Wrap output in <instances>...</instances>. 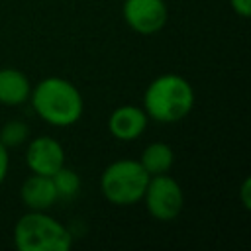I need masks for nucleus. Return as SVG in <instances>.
<instances>
[{
	"label": "nucleus",
	"mask_w": 251,
	"mask_h": 251,
	"mask_svg": "<svg viewBox=\"0 0 251 251\" xmlns=\"http://www.w3.org/2000/svg\"><path fill=\"white\" fill-rule=\"evenodd\" d=\"M25 165L35 175L51 176L65 165V149L55 137L39 135L27 143Z\"/></svg>",
	"instance_id": "obj_7"
},
{
	"label": "nucleus",
	"mask_w": 251,
	"mask_h": 251,
	"mask_svg": "<svg viewBox=\"0 0 251 251\" xmlns=\"http://www.w3.org/2000/svg\"><path fill=\"white\" fill-rule=\"evenodd\" d=\"M149 216L157 222H173L178 218L184 206V194L180 184L169 175H153L145 186L143 198Z\"/></svg>",
	"instance_id": "obj_5"
},
{
	"label": "nucleus",
	"mask_w": 251,
	"mask_h": 251,
	"mask_svg": "<svg viewBox=\"0 0 251 251\" xmlns=\"http://www.w3.org/2000/svg\"><path fill=\"white\" fill-rule=\"evenodd\" d=\"M147 182L149 175L137 159H118L102 171L100 190L110 204L133 206L141 202Z\"/></svg>",
	"instance_id": "obj_4"
},
{
	"label": "nucleus",
	"mask_w": 251,
	"mask_h": 251,
	"mask_svg": "<svg viewBox=\"0 0 251 251\" xmlns=\"http://www.w3.org/2000/svg\"><path fill=\"white\" fill-rule=\"evenodd\" d=\"M14 243L20 251H69L73 233L47 212L27 210L14 226Z\"/></svg>",
	"instance_id": "obj_3"
},
{
	"label": "nucleus",
	"mask_w": 251,
	"mask_h": 251,
	"mask_svg": "<svg viewBox=\"0 0 251 251\" xmlns=\"http://www.w3.org/2000/svg\"><path fill=\"white\" fill-rule=\"evenodd\" d=\"M147 122L149 118L141 106L124 104L112 110L108 118V131L118 141H133L145 133Z\"/></svg>",
	"instance_id": "obj_8"
},
{
	"label": "nucleus",
	"mask_w": 251,
	"mask_h": 251,
	"mask_svg": "<svg viewBox=\"0 0 251 251\" xmlns=\"http://www.w3.org/2000/svg\"><path fill=\"white\" fill-rule=\"evenodd\" d=\"M51 178H53L57 196L63 198V200L75 198V196L78 194V190H80V178H78V175H76L73 169L65 167V165H63L55 175H51Z\"/></svg>",
	"instance_id": "obj_12"
},
{
	"label": "nucleus",
	"mask_w": 251,
	"mask_h": 251,
	"mask_svg": "<svg viewBox=\"0 0 251 251\" xmlns=\"http://www.w3.org/2000/svg\"><path fill=\"white\" fill-rule=\"evenodd\" d=\"M194 98V88L184 76L165 73L147 84L141 108L159 124H175L192 112Z\"/></svg>",
	"instance_id": "obj_2"
},
{
	"label": "nucleus",
	"mask_w": 251,
	"mask_h": 251,
	"mask_svg": "<svg viewBox=\"0 0 251 251\" xmlns=\"http://www.w3.org/2000/svg\"><path fill=\"white\" fill-rule=\"evenodd\" d=\"M20 196L27 210H39V212H47L59 200L53 178L45 175H35V173H31L24 180Z\"/></svg>",
	"instance_id": "obj_9"
},
{
	"label": "nucleus",
	"mask_w": 251,
	"mask_h": 251,
	"mask_svg": "<svg viewBox=\"0 0 251 251\" xmlns=\"http://www.w3.org/2000/svg\"><path fill=\"white\" fill-rule=\"evenodd\" d=\"M35 114L57 127L73 126L84 112V100L80 90L67 78L47 76L41 78L29 92Z\"/></svg>",
	"instance_id": "obj_1"
},
{
	"label": "nucleus",
	"mask_w": 251,
	"mask_h": 251,
	"mask_svg": "<svg viewBox=\"0 0 251 251\" xmlns=\"http://www.w3.org/2000/svg\"><path fill=\"white\" fill-rule=\"evenodd\" d=\"M249 190H251V180L245 178L243 184H241V202H243V208L249 210L251 208V198H249Z\"/></svg>",
	"instance_id": "obj_16"
},
{
	"label": "nucleus",
	"mask_w": 251,
	"mask_h": 251,
	"mask_svg": "<svg viewBox=\"0 0 251 251\" xmlns=\"http://www.w3.org/2000/svg\"><path fill=\"white\" fill-rule=\"evenodd\" d=\"M122 14L126 24L139 35L159 33L169 18L165 0H124Z\"/></svg>",
	"instance_id": "obj_6"
},
{
	"label": "nucleus",
	"mask_w": 251,
	"mask_h": 251,
	"mask_svg": "<svg viewBox=\"0 0 251 251\" xmlns=\"http://www.w3.org/2000/svg\"><path fill=\"white\" fill-rule=\"evenodd\" d=\"M137 161L141 163V167L147 171L149 176L165 175L175 165V151H173V147L169 143L155 141V143H149L143 149V153H141V157Z\"/></svg>",
	"instance_id": "obj_11"
},
{
	"label": "nucleus",
	"mask_w": 251,
	"mask_h": 251,
	"mask_svg": "<svg viewBox=\"0 0 251 251\" xmlns=\"http://www.w3.org/2000/svg\"><path fill=\"white\" fill-rule=\"evenodd\" d=\"M229 6L241 18H249L251 16V0H229Z\"/></svg>",
	"instance_id": "obj_14"
},
{
	"label": "nucleus",
	"mask_w": 251,
	"mask_h": 251,
	"mask_svg": "<svg viewBox=\"0 0 251 251\" xmlns=\"http://www.w3.org/2000/svg\"><path fill=\"white\" fill-rule=\"evenodd\" d=\"M27 137H29V129H27L25 122H22V120H10L0 129V143L8 149L24 145L27 141Z\"/></svg>",
	"instance_id": "obj_13"
},
{
	"label": "nucleus",
	"mask_w": 251,
	"mask_h": 251,
	"mask_svg": "<svg viewBox=\"0 0 251 251\" xmlns=\"http://www.w3.org/2000/svg\"><path fill=\"white\" fill-rule=\"evenodd\" d=\"M31 82L29 78L12 67L0 69V104L4 106H20L29 100Z\"/></svg>",
	"instance_id": "obj_10"
},
{
	"label": "nucleus",
	"mask_w": 251,
	"mask_h": 251,
	"mask_svg": "<svg viewBox=\"0 0 251 251\" xmlns=\"http://www.w3.org/2000/svg\"><path fill=\"white\" fill-rule=\"evenodd\" d=\"M8 167H10V157H8V147L0 143V184L8 176Z\"/></svg>",
	"instance_id": "obj_15"
}]
</instances>
